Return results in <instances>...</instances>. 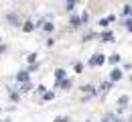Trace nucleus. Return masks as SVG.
<instances>
[{"label": "nucleus", "instance_id": "obj_1", "mask_svg": "<svg viewBox=\"0 0 132 122\" xmlns=\"http://www.w3.org/2000/svg\"><path fill=\"white\" fill-rule=\"evenodd\" d=\"M100 61H104V57H102V55H96V57L92 59V65H94V63H100Z\"/></svg>", "mask_w": 132, "mask_h": 122}, {"label": "nucleus", "instance_id": "obj_2", "mask_svg": "<svg viewBox=\"0 0 132 122\" xmlns=\"http://www.w3.org/2000/svg\"><path fill=\"white\" fill-rule=\"evenodd\" d=\"M120 75H122L120 71H112V79H120Z\"/></svg>", "mask_w": 132, "mask_h": 122}, {"label": "nucleus", "instance_id": "obj_3", "mask_svg": "<svg viewBox=\"0 0 132 122\" xmlns=\"http://www.w3.org/2000/svg\"><path fill=\"white\" fill-rule=\"evenodd\" d=\"M106 122H116V120H112V118H108V120H106Z\"/></svg>", "mask_w": 132, "mask_h": 122}]
</instances>
